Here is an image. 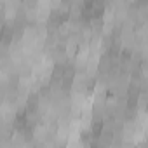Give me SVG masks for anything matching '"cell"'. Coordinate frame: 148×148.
<instances>
[{
  "label": "cell",
  "instance_id": "obj_1",
  "mask_svg": "<svg viewBox=\"0 0 148 148\" xmlns=\"http://www.w3.org/2000/svg\"><path fill=\"white\" fill-rule=\"evenodd\" d=\"M101 131H103V122H94V125H92V138L96 139L99 134H101Z\"/></svg>",
  "mask_w": 148,
  "mask_h": 148
}]
</instances>
